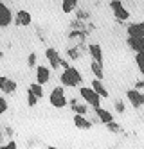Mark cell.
<instances>
[{
	"label": "cell",
	"mask_w": 144,
	"mask_h": 149,
	"mask_svg": "<svg viewBox=\"0 0 144 149\" xmlns=\"http://www.w3.org/2000/svg\"><path fill=\"white\" fill-rule=\"evenodd\" d=\"M90 68H92V72H94V76H96V79H103V65H101V63H97V61H94Z\"/></svg>",
	"instance_id": "ac0fdd59"
},
{
	"label": "cell",
	"mask_w": 144,
	"mask_h": 149,
	"mask_svg": "<svg viewBox=\"0 0 144 149\" xmlns=\"http://www.w3.org/2000/svg\"><path fill=\"white\" fill-rule=\"evenodd\" d=\"M11 22H13V13L4 2H0V27H7Z\"/></svg>",
	"instance_id": "8992f818"
},
{
	"label": "cell",
	"mask_w": 144,
	"mask_h": 149,
	"mask_svg": "<svg viewBox=\"0 0 144 149\" xmlns=\"http://www.w3.org/2000/svg\"><path fill=\"white\" fill-rule=\"evenodd\" d=\"M41 86H43V84H40V83H32L31 86H29V90L34 93L38 99H41V97H43V88H41Z\"/></svg>",
	"instance_id": "d6986e66"
},
{
	"label": "cell",
	"mask_w": 144,
	"mask_h": 149,
	"mask_svg": "<svg viewBox=\"0 0 144 149\" xmlns=\"http://www.w3.org/2000/svg\"><path fill=\"white\" fill-rule=\"evenodd\" d=\"M7 110V101L4 97H0V113H4Z\"/></svg>",
	"instance_id": "cb8c5ba5"
},
{
	"label": "cell",
	"mask_w": 144,
	"mask_h": 149,
	"mask_svg": "<svg viewBox=\"0 0 144 149\" xmlns=\"http://www.w3.org/2000/svg\"><path fill=\"white\" fill-rule=\"evenodd\" d=\"M126 97H128V101L131 102L133 108H140V106H144V93H140L137 88L128 90L126 92Z\"/></svg>",
	"instance_id": "5b68a950"
},
{
	"label": "cell",
	"mask_w": 144,
	"mask_h": 149,
	"mask_svg": "<svg viewBox=\"0 0 144 149\" xmlns=\"http://www.w3.org/2000/svg\"><path fill=\"white\" fill-rule=\"evenodd\" d=\"M69 56H70V58H77V50H74V49L69 50Z\"/></svg>",
	"instance_id": "83f0119b"
},
{
	"label": "cell",
	"mask_w": 144,
	"mask_h": 149,
	"mask_svg": "<svg viewBox=\"0 0 144 149\" xmlns=\"http://www.w3.org/2000/svg\"><path fill=\"white\" fill-rule=\"evenodd\" d=\"M88 50H90L94 61H97V63L103 65V50H101V47H99L97 43H92V45H88Z\"/></svg>",
	"instance_id": "5bb4252c"
},
{
	"label": "cell",
	"mask_w": 144,
	"mask_h": 149,
	"mask_svg": "<svg viewBox=\"0 0 144 149\" xmlns=\"http://www.w3.org/2000/svg\"><path fill=\"white\" fill-rule=\"evenodd\" d=\"M61 84L63 86H77V84H81L83 83V77H81V74L79 70H76L74 67H69V68H65L63 74H61V77H60Z\"/></svg>",
	"instance_id": "6da1fadb"
},
{
	"label": "cell",
	"mask_w": 144,
	"mask_h": 149,
	"mask_svg": "<svg viewBox=\"0 0 144 149\" xmlns=\"http://www.w3.org/2000/svg\"><path fill=\"white\" fill-rule=\"evenodd\" d=\"M70 106H72V110H74L76 113H79V115H85V113H86V106H85V104H77L76 99L70 101Z\"/></svg>",
	"instance_id": "ffe728a7"
},
{
	"label": "cell",
	"mask_w": 144,
	"mask_h": 149,
	"mask_svg": "<svg viewBox=\"0 0 144 149\" xmlns=\"http://www.w3.org/2000/svg\"><path fill=\"white\" fill-rule=\"evenodd\" d=\"M135 86H137V88H142V86H144V81H139V83L135 84Z\"/></svg>",
	"instance_id": "f546056e"
},
{
	"label": "cell",
	"mask_w": 144,
	"mask_h": 149,
	"mask_svg": "<svg viewBox=\"0 0 144 149\" xmlns=\"http://www.w3.org/2000/svg\"><path fill=\"white\" fill-rule=\"evenodd\" d=\"M60 65H61L63 68H69V63H67V61H65V59H61V63H60Z\"/></svg>",
	"instance_id": "f1b7e54d"
},
{
	"label": "cell",
	"mask_w": 144,
	"mask_h": 149,
	"mask_svg": "<svg viewBox=\"0 0 144 149\" xmlns=\"http://www.w3.org/2000/svg\"><path fill=\"white\" fill-rule=\"evenodd\" d=\"M106 126H108V127H110V130H112V131H119V126H117V124H115L114 120H112V122H108Z\"/></svg>",
	"instance_id": "484cf974"
},
{
	"label": "cell",
	"mask_w": 144,
	"mask_h": 149,
	"mask_svg": "<svg viewBox=\"0 0 144 149\" xmlns=\"http://www.w3.org/2000/svg\"><path fill=\"white\" fill-rule=\"evenodd\" d=\"M49 79H51V70L47 67H38L36 68V83L45 84Z\"/></svg>",
	"instance_id": "9c48e42d"
},
{
	"label": "cell",
	"mask_w": 144,
	"mask_h": 149,
	"mask_svg": "<svg viewBox=\"0 0 144 149\" xmlns=\"http://www.w3.org/2000/svg\"><path fill=\"white\" fill-rule=\"evenodd\" d=\"M0 90L4 93H13L16 90V83L7 79V77H0Z\"/></svg>",
	"instance_id": "30bf717a"
},
{
	"label": "cell",
	"mask_w": 144,
	"mask_h": 149,
	"mask_svg": "<svg viewBox=\"0 0 144 149\" xmlns=\"http://www.w3.org/2000/svg\"><path fill=\"white\" fill-rule=\"evenodd\" d=\"M128 36H144V22L139 24H131L128 25Z\"/></svg>",
	"instance_id": "8fae6325"
},
{
	"label": "cell",
	"mask_w": 144,
	"mask_h": 149,
	"mask_svg": "<svg viewBox=\"0 0 144 149\" xmlns=\"http://www.w3.org/2000/svg\"><path fill=\"white\" fill-rule=\"evenodd\" d=\"M92 88H94V90H96L99 95H101L103 99H106V97H108V92H106V88L103 86L101 79H94V81H92Z\"/></svg>",
	"instance_id": "2e32d148"
},
{
	"label": "cell",
	"mask_w": 144,
	"mask_h": 149,
	"mask_svg": "<svg viewBox=\"0 0 144 149\" xmlns=\"http://www.w3.org/2000/svg\"><path fill=\"white\" fill-rule=\"evenodd\" d=\"M110 7H112V11H114V16L117 20H121V22H126L130 18V13L123 7V2H121V0H112V2H110Z\"/></svg>",
	"instance_id": "3957f363"
},
{
	"label": "cell",
	"mask_w": 144,
	"mask_h": 149,
	"mask_svg": "<svg viewBox=\"0 0 144 149\" xmlns=\"http://www.w3.org/2000/svg\"><path fill=\"white\" fill-rule=\"evenodd\" d=\"M76 6H77V0H63L61 9H63V13H72Z\"/></svg>",
	"instance_id": "e0dca14e"
},
{
	"label": "cell",
	"mask_w": 144,
	"mask_h": 149,
	"mask_svg": "<svg viewBox=\"0 0 144 149\" xmlns=\"http://www.w3.org/2000/svg\"><path fill=\"white\" fill-rule=\"evenodd\" d=\"M15 22H16V25H29L31 24V15L27 11H18Z\"/></svg>",
	"instance_id": "9a60e30c"
},
{
	"label": "cell",
	"mask_w": 144,
	"mask_h": 149,
	"mask_svg": "<svg viewBox=\"0 0 144 149\" xmlns=\"http://www.w3.org/2000/svg\"><path fill=\"white\" fill-rule=\"evenodd\" d=\"M115 108H117V111H121V113H123V111H124V104L121 102V101H117V102H115Z\"/></svg>",
	"instance_id": "4316f807"
},
{
	"label": "cell",
	"mask_w": 144,
	"mask_h": 149,
	"mask_svg": "<svg viewBox=\"0 0 144 149\" xmlns=\"http://www.w3.org/2000/svg\"><path fill=\"white\" fill-rule=\"evenodd\" d=\"M45 56H47V59H49V63H51V67H52L54 70H58V68H60V63H61V58H60L58 52L54 50V49H47Z\"/></svg>",
	"instance_id": "ba28073f"
},
{
	"label": "cell",
	"mask_w": 144,
	"mask_h": 149,
	"mask_svg": "<svg viewBox=\"0 0 144 149\" xmlns=\"http://www.w3.org/2000/svg\"><path fill=\"white\" fill-rule=\"evenodd\" d=\"M94 110H96V115L99 117V120H101L103 124H108V122H112V120H114L112 113H110V111H106V110H103L101 106H97V108H94Z\"/></svg>",
	"instance_id": "4fadbf2b"
},
{
	"label": "cell",
	"mask_w": 144,
	"mask_h": 149,
	"mask_svg": "<svg viewBox=\"0 0 144 149\" xmlns=\"http://www.w3.org/2000/svg\"><path fill=\"white\" fill-rule=\"evenodd\" d=\"M81 97L85 99V102H88L90 106H94V108H97V106L101 104V99H103L94 88H81Z\"/></svg>",
	"instance_id": "7a4b0ae2"
},
{
	"label": "cell",
	"mask_w": 144,
	"mask_h": 149,
	"mask_svg": "<svg viewBox=\"0 0 144 149\" xmlns=\"http://www.w3.org/2000/svg\"><path fill=\"white\" fill-rule=\"evenodd\" d=\"M135 63H137V67H139L140 74H144V52H137V56H135Z\"/></svg>",
	"instance_id": "44dd1931"
},
{
	"label": "cell",
	"mask_w": 144,
	"mask_h": 149,
	"mask_svg": "<svg viewBox=\"0 0 144 149\" xmlns=\"http://www.w3.org/2000/svg\"><path fill=\"white\" fill-rule=\"evenodd\" d=\"M74 124H76V127H79V130H90V127H92V122L86 120L85 117L79 115V113L74 115Z\"/></svg>",
	"instance_id": "7c38bea8"
},
{
	"label": "cell",
	"mask_w": 144,
	"mask_h": 149,
	"mask_svg": "<svg viewBox=\"0 0 144 149\" xmlns=\"http://www.w3.org/2000/svg\"><path fill=\"white\" fill-rule=\"evenodd\" d=\"M126 43L135 52H144V36H128Z\"/></svg>",
	"instance_id": "52a82bcc"
},
{
	"label": "cell",
	"mask_w": 144,
	"mask_h": 149,
	"mask_svg": "<svg viewBox=\"0 0 144 149\" xmlns=\"http://www.w3.org/2000/svg\"><path fill=\"white\" fill-rule=\"evenodd\" d=\"M36 102H38V97L31 90H27V104L29 106H36Z\"/></svg>",
	"instance_id": "7402d4cb"
},
{
	"label": "cell",
	"mask_w": 144,
	"mask_h": 149,
	"mask_svg": "<svg viewBox=\"0 0 144 149\" xmlns=\"http://www.w3.org/2000/svg\"><path fill=\"white\" fill-rule=\"evenodd\" d=\"M27 63H29V67H34V63H36V54H34V52H31V54H29Z\"/></svg>",
	"instance_id": "603a6c76"
},
{
	"label": "cell",
	"mask_w": 144,
	"mask_h": 149,
	"mask_svg": "<svg viewBox=\"0 0 144 149\" xmlns=\"http://www.w3.org/2000/svg\"><path fill=\"white\" fill-rule=\"evenodd\" d=\"M51 104L54 106V108H63L65 104H67V99H65V93H63V88H54L51 92V97H49Z\"/></svg>",
	"instance_id": "277c9868"
},
{
	"label": "cell",
	"mask_w": 144,
	"mask_h": 149,
	"mask_svg": "<svg viewBox=\"0 0 144 149\" xmlns=\"http://www.w3.org/2000/svg\"><path fill=\"white\" fill-rule=\"evenodd\" d=\"M2 149H16V142H15V140H11L7 146H2Z\"/></svg>",
	"instance_id": "d4e9b609"
}]
</instances>
